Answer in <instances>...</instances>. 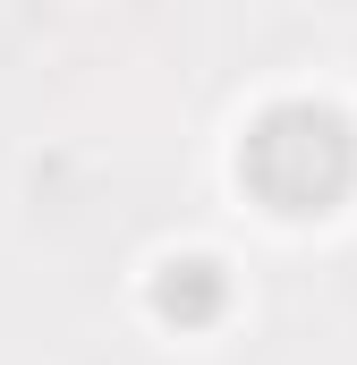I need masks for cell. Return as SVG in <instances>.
<instances>
[{
  "mask_svg": "<svg viewBox=\"0 0 357 365\" xmlns=\"http://www.w3.org/2000/svg\"><path fill=\"white\" fill-rule=\"evenodd\" d=\"M238 179L272 212H332L357 187V136L323 102H272L238 145Z\"/></svg>",
  "mask_w": 357,
  "mask_h": 365,
  "instance_id": "cell-1",
  "label": "cell"
},
{
  "mask_svg": "<svg viewBox=\"0 0 357 365\" xmlns=\"http://www.w3.org/2000/svg\"><path fill=\"white\" fill-rule=\"evenodd\" d=\"M154 306H162L171 323H213V314H221V272H213V264H171L162 289H154Z\"/></svg>",
  "mask_w": 357,
  "mask_h": 365,
  "instance_id": "cell-2",
  "label": "cell"
}]
</instances>
